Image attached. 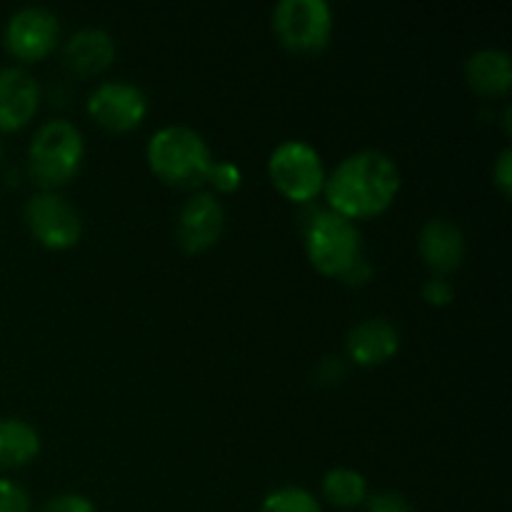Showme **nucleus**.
I'll return each mask as SVG.
<instances>
[{"label":"nucleus","mask_w":512,"mask_h":512,"mask_svg":"<svg viewBox=\"0 0 512 512\" xmlns=\"http://www.w3.org/2000/svg\"><path fill=\"white\" fill-rule=\"evenodd\" d=\"M268 173L275 188L295 203H310L325 188V168L318 150L303 140H285L273 150Z\"/></svg>","instance_id":"5"},{"label":"nucleus","mask_w":512,"mask_h":512,"mask_svg":"<svg viewBox=\"0 0 512 512\" xmlns=\"http://www.w3.org/2000/svg\"><path fill=\"white\" fill-rule=\"evenodd\" d=\"M40 105V85L20 68H0V130H20Z\"/></svg>","instance_id":"11"},{"label":"nucleus","mask_w":512,"mask_h":512,"mask_svg":"<svg viewBox=\"0 0 512 512\" xmlns=\"http://www.w3.org/2000/svg\"><path fill=\"white\" fill-rule=\"evenodd\" d=\"M88 110L103 128L128 133L143 123L145 113H148V100L138 85L108 80L93 90V95L88 98Z\"/></svg>","instance_id":"9"},{"label":"nucleus","mask_w":512,"mask_h":512,"mask_svg":"<svg viewBox=\"0 0 512 512\" xmlns=\"http://www.w3.org/2000/svg\"><path fill=\"white\" fill-rule=\"evenodd\" d=\"M423 298L430 305H448L455 298V290L445 278H433L423 285Z\"/></svg>","instance_id":"23"},{"label":"nucleus","mask_w":512,"mask_h":512,"mask_svg":"<svg viewBox=\"0 0 512 512\" xmlns=\"http://www.w3.org/2000/svg\"><path fill=\"white\" fill-rule=\"evenodd\" d=\"M85 155V143L80 130L68 120H48L33 135L28 150L30 178L40 188H58L75 178Z\"/></svg>","instance_id":"4"},{"label":"nucleus","mask_w":512,"mask_h":512,"mask_svg":"<svg viewBox=\"0 0 512 512\" xmlns=\"http://www.w3.org/2000/svg\"><path fill=\"white\" fill-rule=\"evenodd\" d=\"M58 38L60 23L55 13H50L48 8H38V5L20 8L18 13L10 15L3 35L5 48L10 50V55L25 60V63L45 58L55 48Z\"/></svg>","instance_id":"8"},{"label":"nucleus","mask_w":512,"mask_h":512,"mask_svg":"<svg viewBox=\"0 0 512 512\" xmlns=\"http://www.w3.org/2000/svg\"><path fill=\"white\" fill-rule=\"evenodd\" d=\"M465 80L480 95H505L512 85L510 55L505 50H478L465 63Z\"/></svg>","instance_id":"15"},{"label":"nucleus","mask_w":512,"mask_h":512,"mask_svg":"<svg viewBox=\"0 0 512 512\" xmlns=\"http://www.w3.org/2000/svg\"><path fill=\"white\" fill-rule=\"evenodd\" d=\"M400 348V335L385 318H370L355 325L348 335V355L358 365H380Z\"/></svg>","instance_id":"13"},{"label":"nucleus","mask_w":512,"mask_h":512,"mask_svg":"<svg viewBox=\"0 0 512 512\" xmlns=\"http://www.w3.org/2000/svg\"><path fill=\"white\" fill-rule=\"evenodd\" d=\"M40 435L30 423L0 418V468H23L38 455Z\"/></svg>","instance_id":"16"},{"label":"nucleus","mask_w":512,"mask_h":512,"mask_svg":"<svg viewBox=\"0 0 512 512\" xmlns=\"http://www.w3.org/2000/svg\"><path fill=\"white\" fill-rule=\"evenodd\" d=\"M323 493L335 508H358L368 498V483L350 468H335L325 475Z\"/></svg>","instance_id":"17"},{"label":"nucleus","mask_w":512,"mask_h":512,"mask_svg":"<svg viewBox=\"0 0 512 512\" xmlns=\"http://www.w3.org/2000/svg\"><path fill=\"white\" fill-rule=\"evenodd\" d=\"M420 255L435 273L445 275L460 268L465 258V238L455 223L445 218L428 220L420 230Z\"/></svg>","instance_id":"12"},{"label":"nucleus","mask_w":512,"mask_h":512,"mask_svg":"<svg viewBox=\"0 0 512 512\" xmlns=\"http://www.w3.org/2000/svg\"><path fill=\"white\" fill-rule=\"evenodd\" d=\"M0 160H3V143H0Z\"/></svg>","instance_id":"25"},{"label":"nucleus","mask_w":512,"mask_h":512,"mask_svg":"<svg viewBox=\"0 0 512 512\" xmlns=\"http://www.w3.org/2000/svg\"><path fill=\"white\" fill-rule=\"evenodd\" d=\"M40 512H95V508L85 495L65 493V495H58V498L48 500L45 508Z\"/></svg>","instance_id":"21"},{"label":"nucleus","mask_w":512,"mask_h":512,"mask_svg":"<svg viewBox=\"0 0 512 512\" xmlns=\"http://www.w3.org/2000/svg\"><path fill=\"white\" fill-rule=\"evenodd\" d=\"M280 43L300 55H315L328 45L333 13L325 0H283L273 13Z\"/></svg>","instance_id":"6"},{"label":"nucleus","mask_w":512,"mask_h":512,"mask_svg":"<svg viewBox=\"0 0 512 512\" xmlns=\"http://www.w3.org/2000/svg\"><path fill=\"white\" fill-rule=\"evenodd\" d=\"M365 512H415L398 493H378L365 500Z\"/></svg>","instance_id":"22"},{"label":"nucleus","mask_w":512,"mask_h":512,"mask_svg":"<svg viewBox=\"0 0 512 512\" xmlns=\"http://www.w3.org/2000/svg\"><path fill=\"white\" fill-rule=\"evenodd\" d=\"M260 512H320V505L308 490L280 488L263 500Z\"/></svg>","instance_id":"18"},{"label":"nucleus","mask_w":512,"mask_h":512,"mask_svg":"<svg viewBox=\"0 0 512 512\" xmlns=\"http://www.w3.org/2000/svg\"><path fill=\"white\" fill-rule=\"evenodd\" d=\"M148 163L158 178L170 185H200L213 165L208 143L185 125L158 130L148 143Z\"/></svg>","instance_id":"2"},{"label":"nucleus","mask_w":512,"mask_h":512,"mask_svg":"<svg viewBox=\"0 0 512 512\" xmlns=\"http://www.w3.org/2000/svg\"><path fill=\"white\" fill-rule=\"evenodd\" d=\"M205 180H210V183H213L218 190H223V193H230V190L240 188L243 175H240V170L235 168L233 163H213Z\"/></svg>","instance_id":"20"},{"label":"nucleus","mask_w":512,"mask_h":512,"mask_svg":"<svg viewBox=\"0 0 512 512\" xmlns=\"http://www.w3.org/2000/svg\"><path fill=\"white\" fill-rule=\"evenodd\" d=\"M225 210L213 193H198L178 215V240L188 253H203L218 243L223 233Z\"/></svg>","instance_id":"10"},{"label":"nucleus","mask_w":512,"mask_h":512,"mask_svg":"<svg viewBox=\"0 0 512 512\" xmlns=\"http://www.w3.org/2000/svg\"><path fill=\"white\" fill-rule=\"evenodd\" d=\"M305 250L320 273L345 280L363 260V238L353 220L333 210H315L313 218L305 220Z\"/></svg>","instance_id":"3"},{"label":"nucleus","mask_w":512,"mask_h":512,"mask_svg":"<svg viewBox=\"0 0 512 512\" xmlns=\"http://www.w3.org/2000/svg\"><path fill=\"white\" fill-rule=\"evenodd\" d=\"M115 58V40L100 28H83L65 43V60L80 75H95Z\"/></svg>","instance_id":"14"},{"label":"nucleus","mask_w":512,"mask_h":512,"mask_svg":"<svg viewBox=\"0 0 512 512\" xmlns=\"http://www.w3.org/2000/svg\"><path fill=\"white\" fill-rule=\"evenodd\" d=\"M0 512H30V498L18 483L0 478Z\"/></svg>","instance_id":"19"},{"label":"nucleus","mask_w":512,"mask_h":512,"mask_svg":"<svg viewBox=\"0 0 512 512\" xmlns=\"http://www.w3.org/2000/svg\"><path fill=\"white\" fill-rule=\"evenodd\" d=\"M25 223H28L35 240L53 250L73 248L83 233V220H80L78 210L53 190H43L28 200Z\"/></svg>","instance_id":"7"},{"label":"nucleus","mask_w":512,"mask_h":512,"mask_svg":"<svg viewBox=\"0 0 512 512\" xmlns=\"http://www.w3.org/2000/svg\"><path fill=\"white\" fill-rule=\"evenodd\" d=\"M325 195L333 213L343 218H373L393 205L400 190V170L390 155L380 150H363L345 158L330 178H325Z\"/></svg>","instance_id":"1"},{"label":"nucleus","mask_w":512,"mask_h":512,"mask_svg":"<svg viewBox=\"0 0 512 512\" xmlns=\"http://www.w3.org/2000/svg\"><path fill=\"white\" fill-rule=\"evenodd\" d=\"M493 178L495 183H498V188L503 190L505 198H508L512 190V150L510 148H505L503 153H500L498 163H495V170H493Z\"/></svg>","instance_id":"24"}]
</instances>
